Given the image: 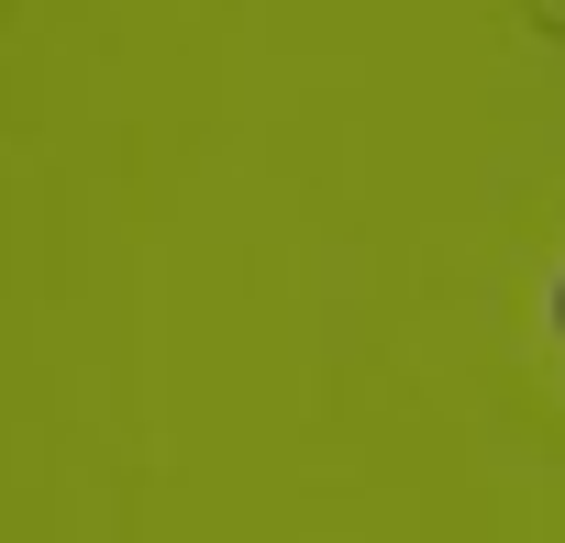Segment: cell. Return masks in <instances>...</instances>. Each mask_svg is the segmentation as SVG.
I'll list each match as a JSON object with an SVG mask.
<instances>
[{
    "label": "cell",
    "instance_id": "cell-1",
    "mask_svg": "<svg viewBox=\"0 0 565 543\" xmlns=\"http://www.w3.org/2000/svg\"><path fill=\"white\" fill-rule=\"evenodd\" d=\"M554 322H565V289H554Z\"/></svg>",
    "mask_w": 565,
    "mask_h": 543
}]
</instances>
